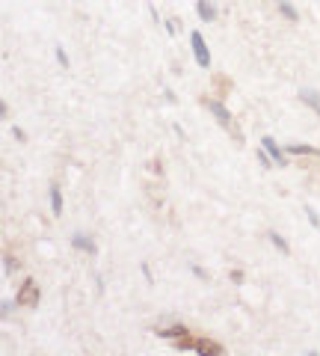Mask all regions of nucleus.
<instances>
[{
    "label": "nucleus",
    "mask_w": 320,
    "mask_h": 356,
    "mask_svg": "<svg viewBox=\"0 0 320 356\" xmlns=\"http://www.w3.org/2000/svg\"><path fill=\"white\" fill-rule=\"evenodd\" d=\"M205 107L217 116V122L223 125L226 131H232V134H234V140H243V137H240V131H237V125H234V119H232V113H228L223 104H219V101H205Z\"/></svg>",
    "instance_id": "1"
},
{
    "label": "nucleus",
    "mask_w": 320,
    "mask_h": 356,
    "mask_svg": "<svg viewBox=\"0 0 320 356\" xmlns=\"http://www.w3.org/2000/svg\"><path fill=\"white\" fill-rule=\"evenodd\" d=\"M15 303L18 306H27V309H30V306H39V285L33 279H27L21 285V291L15 294Z\"/></svg>",
    "instance_id": "2"
},
{
    "label": "nucleus",
    "mask_w": 320,
    "mask_h": 356,
    "mask_svg": "<svg viewBox=\"0 0 320 356\" xmlns=\"http://www.w3.org/2000/svg\"><path fill=\"white\" fill-rule=\"evenodd\" d=\"M190 45H193V54H196V63H199V66H202V68L211 66V51H208L202 33H193V36H190Z\"/></svg>",
    "instance_id": "3"
},
{
    "label": "nucleus",
    "mask_w": 320,
    "mask_h": 356,
    "mask_svg": "<svg viewBox=\"0 0 320 356\" xmlns=\"http://www.w3.org/2000/svg\"><path fill=\"white\" fill-rule=\"evenodd\" d=\"M261 146H264V152H267L270 157H273V164H276V166H288L285 155H282V148L276 146V140H273V137H264V140H261Z\"/></svg>",
    "instance_id": "4"
},
{
    "label": "nucleus",
    "mask_w": 320,
    "mask_h": 356,
    "mask_svg": "<svg viewBox=\"0 0 320 356\" xmlns=\"http://www.w3.org/2000/svg\"><path fill=\"white\" fill-rule=\"evenodd\" d=\"M196 12H199V18H202V21H214V18H217V9H214L211 0H199V3H196Z\"/></svg>",
    "instance_id": "5"
},
{
    "label": "nucleus",
    "mask_w": 320,
    "mask_h": 356,
    "mask_svg": "<svg viewBox=\"0 0 320 356\" xmlns=\"http://www.w3.org/2000/svg\"><path fill=\"white\" fill-rule=\"evenodd\" d=\"M196 350L202 353V356H219L223 353V348H219L217 342H208V339H202V342H196Z\"/></svg>",
    "instance_id": "6"
},
{
    "label": "nucleus",
    "mask_w": 320,
    "mask_h": 356,
    "mask_svg": "<svg viewBox=\"0 0 320 356\" xmlns=\"http://www.w3.org/2000/svg\"><path fill=\"white\" fill-rule=\"evenodd\" d=\"M288 152H291V155H314V157H320V148H314V146H303V143L288 146Z\"/></svg>",
    "instance_id": "7"
},
{
    "label": "nucleus",
    "mask_w": 320,
    "mask_h": 356,
    "mask_svg": "<svg viewBox=\"0 0 320 356\" xmlns=\"http://www.w3.org/2000/svg\"><path fill=\"white\" fill-rule=\"evenodd\" d=\"M299 98H303L308 107H314V113L320 116V98H317V92H312V89H303V92H299Z\"/></svg>",
    "instance_id": "8"
},
{
    "label": "nucleus",
    "mask_w": 320,
    "mask_h": 356,
    "mask_svg": "<svg viewBox=\"0 0 320 356\" xmlns=\"http://www.w3.org/2000/svg\"><path fill=\"white\" fill-rule=\"evenodd\" d=\"M72 244L77 246V250H86V253H95V244H92V241H89V237H86V235H74V237H72Z\"/></svg>",
    "instance_id": "9"
},
{
    "label": "nucleus",
    "mask_w": 320,
    "mask_h": 356,
    "mask_svg": "<svg viewBox=\"0 0 320 356\" xmlns=\"http://www.w3.org/2000/svg\"><path fill=\"white\" fill-rule=\"evenodd\" d=\"M157 335L160 339H181V335H187V330L184 326H172V330H160Z\"/></svg>",
    "instance_id": "10"
},
{
    "label": "nucleus",
    "mask_w": 320,
    "mask_h": 356,
    "mask_svg": "<svg viewBox=\"0 0 320 356\" xmlns=\"http://www.w3.org/2000/svg\"><path fill=\"white\" fill-rule=\"evenodd\" d=\"M51 208H54V214H63V196H59L57 187H51Z\"/></svg>",
    "instance_id": "11"
},
{
    "label": "nucleus",
    "mask_w": 320,
    "mask_h": 356,
    "mask_svg": "<svg viewBox=\"0 0 320 356\" xmlns=\"http://www.w3.org/2000/svg\"><path fill=\"white\" fill-rule=\"evenodd\" d=\"M279 9H282V12H285L288 18H291V21H297V12L291 9V3H288V0H282V3H279Z\"/></svg>",
    "instance_id": "12"
},
{
    "label": "nucleus",
    "mask_w": 320,
    "mask_h": 356,
    "mask_svg": "<svg viewBox=\"0 0 320 356\" xmlns=\"http://www.w3.org/2000/svg\"><path fill=\"white\" fill-rule=\"evenodd\" d=\"M270 241H273V246H276V250L288 253V244H285V241H282V237H279V235H270Z\"/></svg>",
    "instance_id": "13"
},
{
    "label": "nucleus",
    "mask_w": 320,
    "mask_h": 356,
    "mask_svg": "<svg viewBox=\"0 0 320 356\" xmlns=\"http://www.w3.org/2000/svg\"><path fill=\"white\" fill-rule=\"evenodd\" d=\"M57 59H59V63H63V66H68V57H66L63 48H57Z\"/></svg>",
    "instance_id": "14"
},
{
    "label": "nucleus",
    "mask_w": 320,
    "mask_h": 356,
    "mask_svg": "<svg viewBox=\"0 0 320 356\" xmlns=\"http://www.w3.org/2000/svg\"><path fill=\"white\" fill-rule=\"evenodd\" d=\"M3 261H6V273H12L15 267H18V261H15V259H3Z\"/></svg>",
    "instance_id": "15"
}]
</instances>
